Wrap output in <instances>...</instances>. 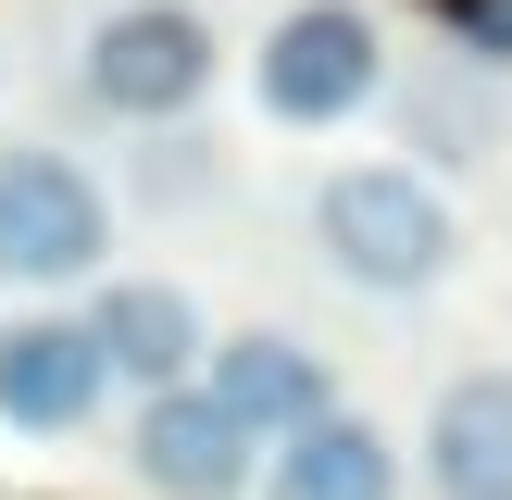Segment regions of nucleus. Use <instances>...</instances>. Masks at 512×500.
I'll return each instance as SVG.
<instances>
[{
  "label": "nucleus",
  "instance_id": "f257e3e1",
  "mask_svg": "<svg viewBox=\"0 0 512 500\" xmlns=\"http://www.w3.org/2000/svg\"><path fill=\"white\" fill-rule=\"evenodd\" d=\"M313 250L338 288L363 300H425L463 275V200L450 175H425L413 150H363V163L313 175Z\"/></svg>",
  "mask_w": 512,
  "mask_h": 500
},
{
  "label": "nucleus",
  "instance_id": "f03ea898",
  "mask_svg": "<svg viewBox=\"0 0 512 500\" xmlns=\"http://www.w3.org/2000/svg\"><path fill=\"white\" fill-rule=\"evenodd\" d=\"M250 100H263V125H288V138L363 125L375 100H388V25H375L363 0H288V13L263 25V50H250Z\"/></svg>",
  "mask_w": 512,
  "mask_h": 500
},
{
  "label": "nucleus",
  "instance_id": "7ed1b4c3",
  "mask_svg": "<svg viewBox=\"0 0 512 500\" xmlns=\"http://www.w3.org/2000/svg\"><path fill=\"white\" fill-rule=\"evenodd\" d=\"M0 275L50 300L113 275V188L50 138H0Z\"/></svg>",
  "mask_w": 512,
  "mask_h": 500
},
{
  "label": "nucleus",
  "instance_id": "20e7f679",
  "mask_svg": "<svg viewBox=\"0 0 512 500\" xmlns=\"http://www.w3.org/2000/svg\"><path fill=\"white\" fill-rule=\"evenodd\" d=\"M225 75V38L200 0H113L75 50V88L100 100L113 125H188Z\"/></svg>",
  "mask_w": 512,
  "mask_h": 500
},
{
  "label": "nucleus",
  "instance_id": "39448f33",
  "mask_svg": "<svg viewBox=\"0 0 512 500\" xmlns=\"http://www.w3.org/2000/svg\"><path fill=\"white\" fill-rule=\"evenodd\" d=\"M113 388L125 375L88 313H0V425L13 438H88Z\"/></svg>",
  "mask_w": 512,
  "mask_h": 500
},
{
  "label": "nucleus",
  "instance_id": "423d86ee",
  "mask_svg": "<svg viewBox=\"0 0 512 500\" xmlns=\"http://www.w3.org/2000/svg\"><path fill=\"white\" fill-rule=\"evenodd\" d=\"M125 475H138L150 500H250V488H263V438L188 375V388H150L138 400V425H125Z\"/></svg>",
  "mask_w": 512,
  "mask_h": 500
},
{
  "label": "nucleus",
  "instance_id": "0eeeda50",
  "mask_svg": "<svg viewBox=\"0 0 512 500\" xmlns=\"http://www.w3.org/2000/svg\"><path fill=\"white\" fill-rule=\"evenodd\" d=\"M88 325H100V350H113V375L125 388H188L200 363H213V313H200V288L188 275H100L88 288Z\"/></svg>",
  "mask_w": 512,
  "mask_h": 500
},
{
  "label": "nucleus",
  "instance_id": "6e6552de",
  "mask_svg": "<svg viewBox=\"0 0 512 500\" xmlns=\"http://www.w3.org/2000/svg\"><path fill=\"white\" fill-rule=\"evenodd\" d=\"M388 125H400V150H413L425 175H475V163H500L512 100H500V75H488V63L438 50L425 75H388Z\"/></svg>",
  "mask_w": 512,
  "mask_h": 500
},
{
  "label": "nucleus",
  "instance_id": "1a4fd4ad",
  "mask_svg": "<svg viewBox=\"0 0 512 500\" xmlns=\"http://www.w3.org/2000/svg\"><path fill=\"white\" fill-rule=\"evenodd\" d=\"M200 388L225 400V413L250 425V438H288V425L338 413V375H325V350L300 338V325H238V338H213V363H200Z\"/></svg>",
  "mask_w": 512,
  "mask_h": 500
},
{
  "label": "nucleus",
  "instance_id": "9d476101",
  "mask_svg": "<svg viewBox=\"0 0 512 500\" xmlns=\"http://www.w3.org/2000/svg\"><path fill=\"white\" fill-rule=\"evenodd\" d=\"M425 488L438 500H512V363H463L425 400Z\"/></svg>",
  "mask_w": 512,
  "mask_h": 500
},
{
  "label": "nucleus",
  "instance_id": "9b49d317",
  "mask_svg": "<svg viewBox=\"0 0 512 500\" xmlns=\"http://www.w3.org/2000/svg\"><path fill=\"white\" fill-rule=\"evenodd\" d=\"M263 500H400V438L338 400L263 450Z\"/></svg>",
  "mask_w": 512,
  "mask_h": 500
},
{
  "label": "nucleus",
  "instance_id": "f8f14e48",
  "mask_svg": "<svg viewBox=\"0 0 512 500\" xmlns=\"http://www.w3.org/2000/svg\"><path fill=\"white\" fill-rule=\"evenodd\" d=\"M425 13H438V38L463 50V63L512 75V0H425Z\"/></svg>",
  "mask_w": 512,
  "mask_h": 500
},
{
  "label": "nucleus",
  "instance_id": "ddd939ff",
  "mask_svg": "<svg viewBox=\"0 0 512 500\" xmlns=\"http://www.w3.org/2000/svg\"><path fill=\"white\" fill-rule=\"evenodd\" d=\"M138 188H150V200H200V188H213V150H200V138H163V125H150Z\"/></svg>",
  "mask_w": 512,
  "mask_h": 500
}]
</instances>
